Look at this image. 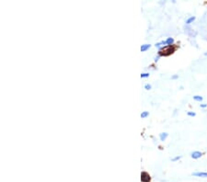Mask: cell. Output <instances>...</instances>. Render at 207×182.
<instances>
[{
	"label": "cell",
	"instance_id": "obj_15",
	"mask_svg": "<svg viewBox=\"0 0 207 182\" xmlns=\"http://www.w3.org/2000/svg\"><path fill=\"white\" fill-rule=\"evenodd\" d=\"M200 107L204 109V108H207V104H200Z\"/></svg>",
	"mask_w": 207,
	"mask_h": 182
},
{
	"label": "cell",
	"instance_id": "obj_4",
	"mask_svg": "<svg viewBox=\"0 0 207 182\" xmlns=\"http://www.w3.org/2000/svg\"><path fill=\"white\" fill-rule=\"evenodd\" d=\"M168 136H169V133H168V132H161V133H159V138H160V141H162V142L166 141Z\"/></svg>",
	"mask_w": 207,
	"mask_h": 182
},
{
	"label": "cell",
	"instance_id": "obj_12",
	"mask_svg": "<svg viewBox=\"0 0 207 182\" xmlns=\"http://www.w3.org/2000/svg\"><path fill=\"white\" fill-rule=\"evenodd\" d=\"M151 88H152V86H151L150 84H145V89H146V90H150Z\"/></svg>",
	"mask_w": 207,
	"mask_h": 182
},
{
	"label": "cell",
	"instance_id": "obj_8",
	"mask_svg": "<svg viewBox=\"0 0 207 182\" xmlns=\"http://www.w3.org/2000/svg\"><path fill=\"white\" fill-rule=\"evenodd\" d=\"M140 116H141V118L142 119H145V118H146L147 116H149V112H148V111H143Z\"/></svg>",
	"mask_w": 207,
	"mask_h": 182
},
{
	"label": "cell",
	"instance_id": "obj_9",
	"mask_svg": "<svg viewBox=\"0 0 207 182\" xmlns=\"http://www.w3.org/2000/svg\"><path fill=\"white\" fill-rule=\"evenodd\" d=\"M193 99L195 100V101H200V102H201L202 100V97L196 95V96H193Z\"/></svg>",
	"mask_w": 207,
	"mask_h": 182
},
{
	"label": "cell",
	"instance_id": "obj_6",
	"mask_svg": "<svg viewBox=\"0 0 207 182\" xmlns=\"http://www.w3.org/2000/svg\"><path fill=\"white\" fill-rule=\"evenodd\" d=\"M166 40L167 46L168 45H172L173 43H174V39H173V38H171V37H169L167 40Z\"/></svg>",
	"mask_w": 207,
	"mask_h": 182
},
{
	"label": "cell",
	"instance_id": "obj_3",
	"mask_svg": "<svg viewBox=\"0 0 207 182\" xmlns=\"http://www.w3.org/2000/svg\"><path fill=\"white\" fill-rule=\"evenodd\" d=\"M141 180H142L143 182L150 181V176H149L146 172H142V174H141Z\"/></svg>",
	"mask_w": 207,
	"mask_h": 182
},
{
	"label": "cell",
	"instance_id": "obj_5",
	"mask_svg": "<svg viewBox=\"0 0 207 182\" xmlns=\"http://www.w3.org/2000/svg\"><path fill=\"white\" fill-rule=\"evenodd\" d=\"M150 47H151L150 44H148V43H145V44H143V45L141 46L140 50H141V52H142V53H144V52L147 51L148 49H150Z\"/></svg>",
	"mask_w": 207,
	"mask_h": 182
},
{
	"label": "cell",
	"instance_id": "obj_16",
	"mask_svg": "<svg viewBox=\"0 0 207 182\" xmlns=\"http://www.w3.org/2000/svg\"><path fill=\"white\" fill-rule=\"evenodd\" d=\"M159 57H160V56H159V55H158V56H157V57H155V59H154V60H155V62H157V61H158Z\"/></svg>",
	"mask_w": 207,
	"mask_h": 182
},
{
	"label": "cell",
	"instance_id": "obj_10",
	"mask_svg": "<svg viewBox=\"0 0 207 182\" xmlns=\"http://www.w3.org/2000/svg\"><path fill=\"white\" fill-rule=\"evenodd\" d=\"M149 75H150L149 73H142L140 76H141V78H146V77H148Z\"/></svg>",
	"mask_w": 207,
	"mask_h": 182
},
{
	"label": "cell",
	"instance_id": "obj_11",
	"mask_svg": "<svg viewBox=\"0 0 207 182\" xmlns=\"http://www.w3.org/2000/svg\"><path fill=\"white\" fill-rule=\"evenodd\" d=\"M180 158H181V155H177V156H175V157L171 158V161H172V162H176V161L180 160Z\"/></svg>",
	"mask_w": 207,
	"mask_h": 182
},
{
	"label": "cell",
	"instance_id": "obj_14",
	"mask_svg": "<svg viewBox=\"0 0 207 182\" xmlns=\"http://www.w3.org/2000/svg\"><path fill=\"white\" fill-rule=\"evenodd\" d=\"M177 78H179V75H174L171 76V79H177Z\"/></svg>",
	"mask_w": 207,
	"mask_h": 182
},
{
	"label": "cell",
	"instance_id": "obj_13",
	"mask_svg": "<svg viewBox=\"0 0 207 182\" xmlns=\"http://www.w3.org/2000/svg\"><path fill=\"white\" fill-rule=\"evenodd\" d=\"M187 115L191 116V117H194V116L196 115V113L193 112V111H188V112H187Z\"/></svg>",
	"mask_w": 207,
	"mask_h": 182
},
{
	"label": "cell",
	"instance_id": "obj_7",
	"mask_svg": "<svg viewBox=\"0 0 207 182\" xmlns=\"http://www.w3.org/2000/svg\"><path fill=\"white\" fill-rule=\"evenodd\" d=\"M195 19H196V18H195L194 16L190 17V18H189V19H187V20H186V24H187V25H190L191 23H192V22H193L194 20H195Z\"/></svg>",
	"mask_w": 207,
	"mask_h": 182
},
{
	"label": "cell",
	"instance_id": "obj_1",
	"mask_svg": "<svg viewBox=\"0 0 207 182\" xmlns=\"http://www.w3.org/2000/svg\"><path fill=\"white\" fill-rule=\"evenodd\" d=\"M192 176L197 177H202V178H207V172L202 171H196L192 173Z\"/></svg>",
	"mask_w": 207,
	"mask_h": 182
},
{
	"label": "cell",
	"instance_id": "obj_2",
	"mask_svg": "<svg viewBox=\"0 0 207 182\" xmlns=\"http://www.w3.org/2000/svg\"><path fill=\"white\" fill-rule=\"evenodd\" d=\"M202 153H201L200 151H193V152L191 153V156L193 159H199V158L202 157Z\"/></svg>",
	"mask_w": 207,
	"mask_h": 182
}]
</instances>
